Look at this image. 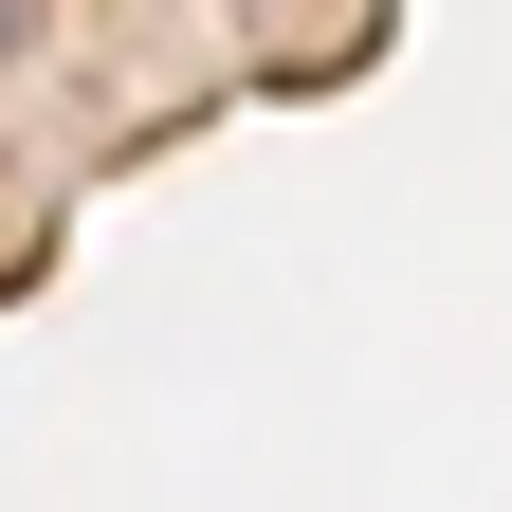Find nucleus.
Here are the masks:
<instances>
[{
	"label": "nucleus",
	"instance_id": "f257e3e1",
	"mask_svg": "<svg viewBox=\"0 0 512 512\" xmlns=\"http://www.w3.org/2000/svg\"><path fill=\"white\" fill-rule=\"evenodd\" d=\"M19 19H37V0H0V37H19Z\"/></svg>",
	"mask_w": 512,
	"mask_h": 512
}]
</instances>
